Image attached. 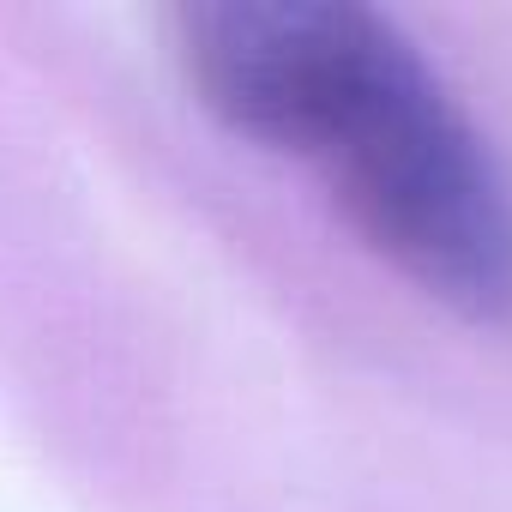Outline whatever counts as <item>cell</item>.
Masks as SVG:
<instances>
[{
	"mask_svg": "<svg viewBox=\"0 0 512 512\" xmlns=\"http://www.w3.org/2000/svg\"><path fill=\"white\" fill-rule=\"evenodd\" d=\"M169 49L223 127L314 163L416 290L512 326V181L392 19L356 0H187Z\"/></svg>",
	"mask_w": 512,
	"mask_h": 512,
	"instance_id": "1",
	"label": "cell"
}]
</instances>
